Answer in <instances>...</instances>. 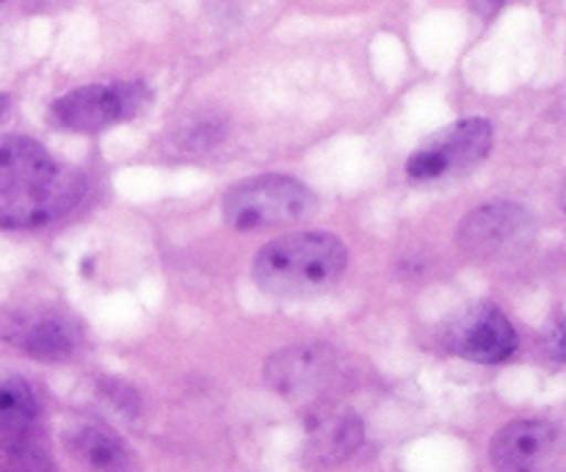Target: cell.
<instances>
[{
  "instance_id": "obj_1",
  "label": "cell",
  "mask_w": 566,
  "mask_h": 472,
  "mask_svg": "<svg viewBox=\"0 0 566 472\" xmlns=\"http://www.w3.org/2000/svg\"><path fill=\"white\" fill-rule=\"evenodd\" d=\"M348 265V249L329 232H291L265 243L252 263L258 287L269 296L307 298L335 285Z\"/></svg>"
},
{
  "instance_id": "obj_2",
  "label": "cell",
  "mask_w": 566,
  "mask_h": 472,
  "mask_svg": "<svg viewBox=\"0 0 566 472\" xmlns=\"http://www.w3.org/2000/svg\"><path fill=\"white\" fill-rule=\"evenodd\" d=\"M221 213L232 230L241 232L302 224L315 213V193L296 177H249L224 193Z\"/></svg>"
},
{
  "instance_id": "obj_3",
  "label": "cell",
  "mask_w": 566,
  "mask_h": 472,
  "mask_svg": "<svg viewBox=\"0 0 566 472\" xmlns=\"http://www.w3.org/2000/svg\"><path fill=\"white\" fill-rule=\"evenodd\" d=\"M149 88L144 83H94L72 88L50 108L55 127L72 133H99L119 122H130L149 105Z\"/></svg>"
},
{
  "instance_id": "obj_4",
  "label": "cell",
  "mask_w": 566,
  "mask_h": 472,
  "mask_svg": "<svg viewBox=\"0 0 566 472\" xmlns=\"http://www.w3.org/2000/svg\"><path fill=\"white\" fill-rule=\"evenodd\" d=\"M492 149V125L486 119H462L442 127L420 144L418 153L407 160V177L415 182L446 180V177L464 175L484 164Z\"/></svg>"
},
{
  "instance_id": "obj_5",
  "label": "cell",
  "mask_w": 566,
  "mask_h": 472,
  "mask_svg": "<svg viewBox=\"0 0 566 472\" xmlns=\"http://www.w3.org/2000/svg\"><path fill=\"white\" fill-rule=\"evenodd\" d=\"M83 191L86 180L77 171L55 166L44 180L0 193V230H36L53 224L81 204Z\"/></svg>"
},
{
  "instance_id": "obj_6",
  "label": "cell",
  "mask_w": 566,
  "mask_h": 472,
  "mask_svg": "<svg viewBox=\"0 0 566 472\" xmlns=\"http://www.w3.org/2000/svg\"><path fill=\"white\" fill-rule=\"evenodd\" d=\"M446 343L457 357L497 365L517 352V332L495 304H473L453 318L446 332Z\"/></svg>"
},
{
  "instance_id": "obj_7",
  "label": "cell",
  "mask_w": 566,
  "mask_h": 472,
  "mask_svg": "<svg viewBox=\"0 0 566 472\" xmlns=\"http://www.w3.org/2000/svg\"><path fill=\"white\" fill-rule=\"evenodd\" d=\"M490 459L497 472H553L562 462V440L545 420H517L497 431Z\"/></svg>"
},
{
  "instance_id": "obj_8",
  "label": "cell",
  "mask_w": 566,
  "mask_h": 472,
  "mask_svg": "<svg viewBox=\"0 0 566 472\" xmlns=\"http://www.w3.org/2000/svg\"><path fill=\"white\" fill-rule=\"evenodd\" d=\"M3 337L14 343L28 357L44 359V363H59L72 357L81 346V326L61 310H28L14 313L9 324L3 326Z\"/></svg>"
},
{
  "instance_id": "obj_9",
  "label": "cell",
  "mask_w": 566,
  "mask_h": 472,
  "mask_svg": "<svg viewBox=\"0 0 566 472\" xmlns=\"http://www.w3.org/2000/svg\"><path fill=\"white\" fill-rule=\"evenodd\" d=\"M531 232V216L514 202H490L459 224V243L470 254H497Z\"/></svg>"
},
{
  "instance_id": "obj_10",
  "label": "cell",
  "mask_w": 566,
  "mask_h": 472,
  "mask_svg": "<svg viewBox=\"0 0 566 472\" xmlns=\"http://www.w3.org/2000/svg\"><path fill=\"white\" fill-rule=\"evenodd\" d=\"M310 445L324 462H343L363 445V420L348 409L315 407L304 418Z\"/></svg>"
},
{
  "instance_id": "obj_11",
  "label": "cell",
  "mask_w": 566,
  "mask_h": 472,
  "mask_svg": "<svg viewBox=\"0 0 566 472\" xmlns=\"http://www.w3.org/2000/svg\"><path fill=\"white\" fill-rule=\"evenodd\" d=\"M329 374V359L318 348H287V352L274 354L265 368V379L282 396H304L315 390Z\"/></svg>"
},
{
  "instance_id": "obj_12",
  "label": "cell",
  "mask_w": 566,
  "mask_h": 472,
  "mask_svg": "<svg viewBox=\"0 0 566 472\" xmlns=\"http://www.w3.org/2000/svg\"><path fill=\"white\" fill-rule=\"evenodd\" d=\"M55 169L48 149L28 136H0V193L33 186Z\"/></svg>"
},
{
  "instance_id": "obj_13",
  "label": "cell",
  "mask_w": 566,
  "mask_h": 472,
  "mask_svg": "<svg viewBox=\"0 0 566 472\" xmlns=\"http://www.w3.org/2000/svg\"><path fill=\"white\" fill-rule=\"evenodd\" d=\"M66 448L75 462L92 472H127L130 468V453L122 445L119 437L99 426H75L66 434Z\"/></svg>"
},
{
  "instance_id": "obj_14",
  "label": "cell",
  "mask_w": 566,
  "mask_h": 472,
  "mask_svg": "<svg viewBox=\"0 0 566 472\" xmlns=\"http://www.w3.org/2000/svg\"><path fill=\"white\" fill-rule=\"evenodd\" d=\"M39 418V401L31 385L17 376L0 381V434L22 440L33 431Z\"/></svg>"
},
{
  "instance_id": "obj_15",
  "label": "cell",
  "mask_w": 566,
  "mask_h": 472,
  "mask_svg": "<svg viewBox=\"0 0 566 472\" xmlns=\"http://www.w3.org/2000/svg\"><path fill=\"white\" fill-rule=\"evenodd\" d=\"M503 3H506V0H470V9L479 17H486V20H490V17H495L497 11L503 9Z\"/></svg>"
},
{
  "instance_id": "obj_16",
  "label": "cell",
  "mask_w": 566,
  "mask_h": 472,
  "mask_svg": "<svg viewBox=\"0 0 566 472\" xmlns=\"http://www.w3.org/2000/svg\"><path fill=\"white\" fill-rule=\"evenodd\" d=\"M6 108H9V97H6V94H0V114H3Z\"/></svg>"
}]
</instances>
